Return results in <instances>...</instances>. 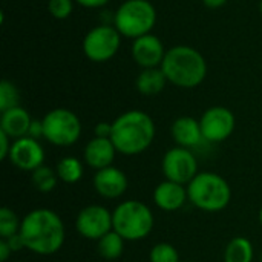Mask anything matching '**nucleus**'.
<instances>
[{"mask_svg": "<svg viewBox=\"0 0 262 262\" xmlns=\"http://www.w3.org/2000/svg\"><path fill=\"white\" fill-rule=\"evenodd\" d=\"M18 235L25 249L40 256H51L61 250L66 239L64 223L51 209H34L21 218Z\"/></svg>", "mask_w": 262, "mask_h": 262, "instance_id": "nucleus-1", "label": "nucleus"}, {"mask_svg": "<svg viewBox=\"0 0 262 262\" xmlns=\"http://www.w3.org/2000/svg\"><path fill=\"white\" fill-rule=\"evenodd\" d=\"M155 123L143 111L132 109L118 115L112 121L111 140L118 154L135 157L146 152L155 140Z\"/></svg>", "mask_w": 262, "mask_h": 262, "instance_id": "nucleus-2", "label": "nucleus"}, {"mask_svg": "<svg viewBox=\"0 0 262 262\" xmlns=\"http://www.w3.org/2000/svg\"><path fill=\"white\" fill-rule=\"evenodd\" d=\"M161 69L169 83L183 89L196 88L207 77L206 58L200 51L186 45L170 48L166 52Z\"/></svg>", "mask_w": 262, "mask_h": 262, "instance_id": "nucleus-3", "label": "nucleus"}, {"mask_svg": "<svg viewBox=\"0 0 262 262\" xmlns=\"http://www.w3.org/2000/svg\"><path fill=\"white\" fill-rule=\"evenodd\" d=\"M189 203L196 209L216 213L224 210L232 201V189L224 177L215 172H200L187 184Z\"/></svg>", "mask_w": 262, "mask_h": 262, "instance_id": "nucleus-4", "label": "nucleus"}, {"mask_svg": "<svg viewBox=\"0 0 262 262\" xmlns=\"http://www.w3.org/2000/svg\"><path fill=\"white\" fill-rule=\"evenodd\" d=\"M112 226L124 241H143L152 233L155 218L147 204L138 200H127L112 210Z\"/></svg>", "mask_w": 262, "mask_h": 262, "instance_id": "nucleus-5", "label": "nucleus"}, {"mask_svg": "<svg viewBox=\"0 0 262 262\" xmlns=\"http://www.w3.org/2000/svg\"><path fill=\"white\" fill-rule=\"evenodd\" d=\"M118 32L126 38H138L150 34L157 23V9L149 0H126L114 15Z\"/></svg>", "mask_w": 262, "mask_h": 262, "instance_id": "nucleus-6", "label": "nucleus"}, {"mask_svg": "<svg viewBox=\"0 0 262 262\" xmlns=\"http://www.w3.org/2000/svg\"><path fill=\"white\" fill-rule=\"evenodd\" d=\"M43 138L58 147H69L81 137V121L72 111L57 107L43 118Z\"/></svg>", "mask_w": 262, "mask_h": 262, "instance_id": "nucleus-7", "label": "nucleus"}, {"mask_svg": "<svg viewBox=\"0 0 262 262\" xmlns=\"http://www.w3.org/2000/svg\"><path fill=\"white\" fill-rule=\"evenodd\" d=\"M121 34L115 26L98 25L83 38V52L94 63L109 61L120 49Z\"/></svg>", "mask_w": 262, "mask_h": 262, "instance_id": "nucleus-8", "label": "nucleus"}, {"mask_svg": "<svg viewBox=\"0 0 262 262\" xmlns=\"http://www.w3.org/2000/svg\"><path fill=\"white\" fill-rule=\"evenodd\" d=\"M161 169L166 180L184 186H187L200 173L198 161L192 149H186L180 146H175L164 154Z\"/></svg>", "mask_w": 262, "mask_h": 262, "instance_id": "nucleus-9", "label": "nucleus"}, {"mask_svg": "<svg viewBox=\"0 0 262 262\" xmlns=\"http://www.w3.org/2000/svg\"><path fill=\"white\" fill-rule=\"evenodd\" d=\"M75 229L81 238L98 241L106 233L114 230L112 212L104 206L89 204L78 212L75 218Z\"/></svg>", "mask_w": 262, "mask_h": 262, "instance_id": "nucleus-10", "label": "nucleus"}, {"mask_svg": "<svg viewBox=\"0 0 262 262\" xmlns=\"http://www.w3.org/2000/svg\"><path fill=\"white\" fill-rule=\"evenodd\" d=\"M203 137L206 143L216 144L229 140L235 130L236 118L229 107L212 106L200 118Z\"/></svg>", "mask_w": 262, "mask_h": 262, "instance_id": "nucleus-11", "label": "nucleus"}, {"mask_svg": "<svg viewBox=\"0 0 262 262\" xmlns=\"http://www.w3.org/2000/svg\"><path fill=\"white\" fill-rule=\"evenodd\" d=\"M8 160L11 164L25 172H34L45 164V149L38 140L21 137L12 141Z\"/></svg>", "mask_w": 262, "mask_h": 262, "instance_id": "nucleus-12", "label": "nucleus"}, {"mask_svg": "<svg viewBox=\"0 0 262 262\" xmlns=\"http://www.w3.org/2000/svg\"><path fill=\"white\" fill-rule=\"evenodd\" d=\"M132 58L143 69L147 68H161L166 57V49L160 37L154 34H146L138 37L132 43Z\"/></svg>", "mask_w": 262, "mask_h": 262, "instance_id": "nucleus-13", "label": "nucleus"}, {"mask_svg": "<svg viewBox=\"0 0 262 262\" xmlns=\"http://www.w3.org/2000/svg\"><path fill=\"white\" fill-rule=\"evenodd\" d=\"M92 186L94 190L104 200H117L121 198L129 186L126 173L115 167L109 166L106 169L97 170L94 178H92Z\"/></svg>", "mask_w": 262, "mask_h": 262, "instance_id": "nucleus-14", "label": "nucleus"}, {"mask_svg": "<svg viewBox=\"0 0 262 262\" xmlns=\"http://www.w3.org/2000/svg\"><path fill=\"white\" fill-rule=\"evenodd\" d=\"M155 206L163 212H177L180 210L187 201V186L164 180L161 181L152 193Z\"/></svg>", "mask_w": 262, "mask_h": 262, "instance_id": "nucleus-15", "label": "nucleus"}, {"mask_svg": "<svg viewBox=\"0 0 262 262\" xmlns=\"http://www.w3.org/2000/svg\"><path fill=\"white\" fill-rule=\"evenodd\" d=\"M117 154L118 152H117L111 138L94 137L84 146L83 161L86 166H89L91 169H94L97 172V170H101V169L112 166Z\"/></svg>", "mask_w": 262, "mask_h": 262, "instance_id": "nucleus-16", "label": "nucleus"}, {"mask_svg": "<svg viewBox=\"0 0 262 262\" xmlns=\"http://www.w3.org/2000/svg\"><path fill=\"white\" fill-rule=\"evenodd\" d=\"M170 134H172L175 144L180 147H186V149L198 147L204 141L200 120L189 117V115L178 117L172 123Z\"/></svg>", "mask_w": 262, "mask_h": 262, "instance_id": "nucleus-17", "label": "nucleus"}, {"mask_svg": "<svg viewBox=\"0 0 262 262\" xmlns=\"http://www.w3.org/2000/svg\"><path fill=\"white\" fill-rule=\"evenodd\" d=\"M31 123H32V118H31L29 112L26 109H23L21 106L8 109V111L2 112V115H0V130H3L12 140L28 137Z\"/></svg>", "mask_w": 262, "mask_h": 262, "instance_id": "nucleus-18", "label": "nucleus"}, {"mask_svg": "<svg viewBox=\"0 0 262 262\" xmlns=\"http://www.w3.org/2000/svg\"><path fill=\"white\" fill-rule=\"evenodd\" d=\"M167 83L169 81L161 68H147L138 74L135 80V88L141 95L154 97L163 92Z\"/></svg>", "mask_w": 262, "mask_h": 262, "instance_id": "nucleus-19", "label": "nucleus"}, {"mask_svg": "<svg viewBox=\"0 0 262 262\" xmlns=\"http://www.w3.org/2000/svg\"><path fill=\"white\" fill-rule=\"evenodd\" d=\"M255 249L249 238H233L224 250V262H253Z\"/></svg>", "mask_w": 262, "mask_h": 262, "instance_id": "nucleus-20", "label": "nucleus"}, {"mask_svg": "<svg viewBox=\"0 0 262 262\" xmlns=\"http://www.w3.org/2000/svg\"><path fill=\"white\" fill-rule=\"evenodd\" d=\"M55 172L61 183L77 184L84 175V161H81L75 157H63L57 163Z\"/></svg>", "mask_w": 262, "mask_h": 262, "instance_id": "nucleus-21", "label": "nucleus"}, {"mask_svg": "<svg viewBox=\"0 0 262 262\" xmlns=\"http://www.w3.org/2000/svg\"><path fill=\"white\" fill-rule=\"evenodd\" d=\"M124 243L126 241L115 230H111L97 241V253L107 261L118 259L124 252Z\"/></svg>", "mask_w": 262, "mask_h": 262, "instance_id": "nucleus-22", "label": "nucleus"}, {"mask_svg": "<svg viewBox=\"0 0 262 262\" xmlns=\"http://www.w3.org/2000/svg\"><path fill=\"white\" fill-rule=\"evenodd\" d=\"M31 181H32V186L38 192L49 193L57 187L60 180H58V175H57L55 169H51V167L43 164L38 169H35L34 172H31Z\"/></svg>", "mask_w": 262, "mask_h": 262, "instance_id": "nucleus-23", "label": "nucleus"}, {"mask_svg": "<svg viewBox=\"0 0 262 262\" xmlns=\"http://www.w3.org/2000/svg\"><path fill=\"white\" fill-rule=\"evenodd\" d=\"M20 92L17 86L9 80L0 81V112L20 106Z\"/></svg>", "mask_w": 262, "mask_h": 262, "instance_id": "nucleus-24", "label": "nucleus"}, {"mask_svg": "<svg viewBox=\"0 0 262 262\" xmlns=\"http://www.w3.org/2000/svg\"><path fill=\"white\" fill-rule=\"evenodd\" d=\"M21 220L17 218L15 212L9 207L0 209V236L2 239H6L12 235H17L20 230Z\"/></svg>", "mask_w": 262, "mask_h": 262, "instance_id": "nucleus-25", "label": "nucleus"}, {"mask_svg": "<svg viewBox=\"0 0 262 262\" xmlns=\"http://www.w3.org/2000/svg\"><path fill=\"white\" fill-rule=\"evenodd\" d=\"M150 262H181L180 253L175 246L169 243H158L150 249L149 253Z\"/></svg>", "mask_w": 262, "mask_h": 262, "instance_id": "nucleus-26", "label": "nucleus"}, {"mask_svg": "<svg viewBox=\"0 0 262 262\" xmlns=\"http://www.w3.org/2000/svg\"><path fill=\"white\" fill-rule=\"evenodd\" d=\"M74 2L75 0H48V11L52 17L64 20L72 14Z\"/></svg>", "mask_w": 262, "mask_h": 262, "instance_id": "nucleus-27", "label": "nucleus"}, {"mask_svg": "<svg viewBox=\"0 0 262 262\" xmlns=\"http://www.w3.org/2000/svg\"><path fill=\"white\" fill-rule=\"evenodd\" d=\"M12 141L14 140L11 137H8L3 130H0V160H8Z\"/></svg>", "mask_w": 262, "mask_h": 262, "instance_id": "nucleus-28", "label": "nucleus"}, {"mask_svg": "<svg viewBox=\"0 0 262 262\" xmlns=\"http://www.w3.org/2000/svg\"><path fill=\"white\" fill-rule=\"evenodd\" d=\"M111 135H112V123L100 121L98 124H95V127H94V137L111 138Z\"/></svg>", "mask_w": 262, "mask_h": 262, "instance_id": "nucleus-29", "label": "nucleus"}, {"mask_svg": "<svg viewBox=\"0 0 262 262\" xmlns=\"http://www.w3.org/2000/svg\"><path fill=\"white\" fill-rule=\"evenodd\" d=\"M28 137L31 138H43V121L41 120H32L31 126H29V132H28Z\"/></svg>", "mask_w": 262, "mask_h": 262, "instance_id": "nucleus-30", "label": "nucleus"}, {"mask_svg": "<svg viewBox=\"0 0 262 262\" xmlns=\"http://www.w3.org/2000/svg\"><path fill=\"white\" fill-rule=\"evenodd\" d=\"M5 241L8 243V246H9V249L12 250V253H14V252H18V250H21V249H25L23 239H21V236H20L18 233H17V235H12V236H9V238H6Z\"/></svg>", "mask_w": 262, "mask_h": 262, "instance_id": "nucleus-31", "label": "nucleus"}, {"mask_svg": "<svg viewBox=\"0 0 262 262\" xmlns=\"http://www.w3.org/2000/svg\"><path fill=\"white\" fill-rule=\"evenodd\" d=\"M80 6H84V8H91V9H94V8H101V6H104V5H107L111 0H75Z\"/></svg>", "mask_w": 262, "mask_h": 262, "instance_id": "nucleus-32", "label": "nucleus"}, {"mask_svg": "<svg viewBox=\"0 0 262 262\" xmlns=\"http://www.w3.org/2000/svg\"><path fill=\"white\" fill-rule=\"evenodd\" d=\"M11 255H12V250L9 249L8 243L5 239H0V261L6 262Z\"/></svg>", "mask_w": 262, "mask_h": 262, "instance_id": "nucleus-33", "label": "nucleus"}, {"mask_svg": "<svg viewBox=\"0 0 262 262\" xmlns=\"http://www.w3.org/2000/svg\"><path fill=\"white\" fill-rule=\"evenodd\" d=\"M227 2H229V0H203L204 6L212 8V9H215V8H221V6H224Z\"/></svg>", "mask_w": 262, "mask_h": 262, "instance_id": "nucleus-34", "label": "nucleus"}, {"mask_svg": "<svg viewBox=\"0 0 262 262\" xmlns=\"http://www.w3.org/2000/svg\"><path fill=\"white\" fill-rule=\"evenodd\" d=\"M258 218H259V223H261V226H262V207H261V210H259V213H258Z\"/></svg>", "mask_w": 262, "mask_h": 262, "instance_id": "nucleus-35", "label": "nucleus"}, {"mask_svg": "<svg viewBox=\"0 0 262 262\" xmlns=\"http://www.w3.org/2000/svg\"><path fill=\"white\" fill-rule=\"evenodd\" d=\"M259 11H261V15H262V0L259 2Z\"/></svg>", "mask_w": 262, "mask_h": 262, "instance_id": "nucleus-36", "label": "nucleus"}, {"mask_svg": "<svg viewBox=\"0 0 262 262\" xmlns=\"http://www.w3.org/2000/svg\"><path fill=\"white\" fill-rule=\"evenodd\" d=\"M259 261L262 262V252H261V256H259Z\"/></svg>", "mask_w": 262, "mask_h": 262, "instance_id": "nucleus-37", "label": "nucleus"}, {"mask_svg": "<svg viewBox=\"0 0 262 262\" xmlns=\"http://www.w3.org/2000/svg\"><path fill=\"white\" fill-rule=\"evenodd\" d=\"M184 262H196V261H184Z\"/></svg>", "mask_w": 262, "mask_h": 262, "instance_id": "nucleus-38", "label": "nucleus"}, {"mask_svg": "<svg viewBox=\"0 0 262 262\" xmlns=\"http://www.w3.org/2000/svg\"><path fill=\"white\" fill-rule=\"evenodd\" d=\"M18 262H23V261H18Z\"/></svg>", "mask_w": 262, "mask_h": 262, "instance_id": "nucleus-39", "label": "nucleus"}]
</instances>
